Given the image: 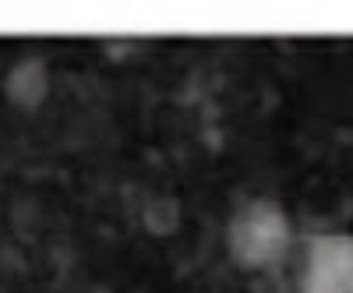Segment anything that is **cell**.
Instances as JSON below:
<instances>
[{"label":"cell","mask_w":353,"mask_h":293,"mask_svg":"<svg viewBox=\"0 0 353 293\" xmlns=\"http://www.w3.org/2000/svg\"><path fill=\"white\" fill-rule=\"evenodd\" d=\"M290 219L269 198H251L230 216L226 247L241 269H272L290 251Z\"/></svg>","instance_id":"6da1fadb"},{"label":"cell","mask_w":353,"mask_h":293,"mask_svg":"<svg viewBox=\"0 0 353 293\" xmlns=\"http://www.w3.org/2000/svg\"><path fill=\"white\" fill-rule=\"evenodd\" d=\"M301 293H353V233L325 230L307 241Z\"/></svg>","instance_id":"7a4b0ae2"}]
</instances>
